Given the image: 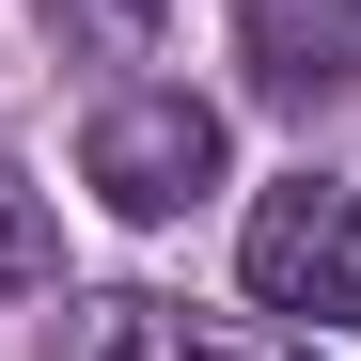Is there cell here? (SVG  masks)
<instances>
[{
  "label": "cell",
  "mask_w": 361,
  "mask_h": 361,
  "mask_svg": "<svg viewBox=\"0 0 361 361\" xmlns=\"http://www.w3.org/2000/svg\"><path fill=\"white\" fill-rule=\"evenodd\" d=\"M47 267H63V235H47V204L16 189V173H0V298H32Z\"/></svg>",
  "instance_id": "cell-6"
},
{
  "label": "cell",
  "mask_w": 361,
  "mask_h": 361,
  "mask_svg": "<svg viewBox=\"0 0 361 361\" xmlns=\"http://www.w3.org/2000/svg\"><path fill=\"white\" fill-rule=\"evenodd\" d=\"M235 283L298 330H361V189H314V173L267 189L252 235H235Z\"/></svg>",
  "instance_id": "cell-2"
},
{
  "label": "cell",
  "mask_w": 361,
  "mask_h": 361,
  "mask_svg": "<svg viewBox=\"0 0 361 361\" xmlns=\"http://www.w3.org/2000/svg\"><path fill=\"white\" fill-rule=\"evenodd\" d=\"M79 173H94V204H110V220H189V204L220 189V110L126 79V94L79 126Z\"/></svg>",
  "instance_id": "cell-1"
},
{
  "label": "cell",
  "mask_w": 361,
  "mask_h": 361,
  "mask_svg": "<svg viewBox=\"0 0 361 361\" xmlns=\"http://www.w3.org/2000/svg\"><path fill=\"white\" fill-rule=\"evenodd\" d=\"M47 32H63V63H157V32H173V0H32Z\"/></svg>",
  "instance_id": "cell-5"
},
{
  "label": "cell",
  "mask_w": 361,
  "mask_h": 361,
  "mask_svg": "<svg viewBox=\"0 0 361 361\" xmlns=\"http://www.w3.org/2000/svg\"><path fill=\"white\" fill-rule=\"evenodd\" d=\"M47 361H283V345H235L204 314H173V298H63V330H47Z\"/></svg>",
  "instance_id": "cell-4"
},
{
  "label": "cell",
  "mask_w": 361,
  "mask_h": 361,
  "mask_svg": "<svg viewBox=\"0 0 361 361\" xmlns=\"http://www.w3.org/2000/svg\"><path fill=\"white\" fill-rule=\"evenodd\" d=\"M235 63L267 110H330L361 79V0H235Z\"/></svg>",
  "instance_id": "cell-3"
}]
</instances>
